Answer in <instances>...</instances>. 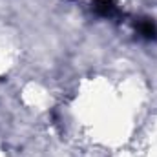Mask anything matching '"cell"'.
<instances>
[{
    "label": "cell",
    "instance_id": "7a4b0ae2",
    "mask_svg": "<svg viewBox=\"0 0 157 157\" xmlns=\"http://www.w3.org/2000/svg\"><path fill=\"white\" fill-rule=\"evenodd\" d=\"M93 7L99 15L102 17H113L117 13V4L115 0H95L93 2Z\"/></svg>",
    "mask_w": 157,
    "mask_h": 157
},
{
    "label": "cell",
    "instance_id": "6da1fadb",
    "mask_svg": "<svg viewBox=\"0 0 157 157\" xmlns=\"http://www.w3.org/2000/svg\"><path fill=\"white\" fill-rule=\"evenodd\" d=\"M137 29H139V33H141L144 39H148V40L157 39V26L152 18H143V20H139V22H137Z\"/></svg>",
    "mask_w": 157,
    "mask_h": 157
}]
</instances>
